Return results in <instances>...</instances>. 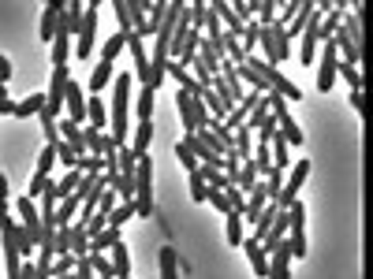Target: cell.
<instances>
[{
    "instance_id": "cell-42",
    "label": "cell",
    "mask_w": 373,
    "mask_h": 279,
    "mask_svg": "<svg viewBox=\"0 0 373 279\" xmlns=\"http://www.w3.org/2000/svg\"><path fill=\"white\" fill-rule=\"evenodd\" d=\"M131 216H135V205H131V202H119V205L109 212V228H124Z\"/></svg>"
},
{
    "instance_id": "cell-49",
    "label": "cell",
    "mask_w": 373,
    "mask_h": 279,
    "mask_svg": "<svg viewBox=\"0 0 373 279\" xmlns=\"http://www.w3.org/2000/svg\"><path fill=\"white\" fill-rule=\"evenodd\" d=\"M75 272V257L68 254V257H57L52 261V279H60V275H71Z\"/></svg>"
},
{
    "instance_id": "cell-27",
    "label": "cell",
    "mask_w": 373,
    "mask_h": 279,
    "mask_svg": "<svg viewBox=\"0 0 373 279\" xmlns=\"http://www.w3.org/2000/svg\"><path fill=\"white\" fill-rule=\"evenodd\" d=\"M135 112H138V123H150L153 119V89L142 86L138 97H135Z\"/></svg>"
},
{
    "instance_id": "cell-52",
    "label": "cell",
    "mask_w": 373,
    "mask_h": 279,
    "mask_svg": "<svg viewBox=\"0 0 373 279\" xmlns=\"http://www.w3.org/2000/svg\"><path fill=\"white\" fill-rule=\"evenodd\" d=\"M112 11H116V23H119V30H124V34H131V19H127V0H116V4H112Z\"/></svg>"
},
{
    "instance_id": "cell-57",
    "label": "cell",
    "mask_w": 373,
    "mask_h": 279,
    "mask_svg": "<svg viewBox=\"0 0 373 279\" xmlns=\"http://www.w3.org/2000/svg\"><path fill=\"white\" fill-rule=\"evenodd\" d=\"M348 97H351V108L362 112V93H348Z\"/></svg>"
},
{
    "instance_id": "cell-15",
    "label": "cell",
    "mask_w": 373,
    "mask_h": 279,
    "mask_svg": "<svg viewBox=\"0 0 373 279\" xmlns=\"http://www.w3.org/2000/svg\"><path fill=\"white\" fill-rule=\"evenodd\" d=\"M343 30H348V37H351V45L358 49V52H362V8H355V11H348V16H343Z\"/></svg>"
},
{
    "instance_id": "cell-22",
    "label": "cell",
    "mask_w": 373,
    "mask_h": 279,
    "mask_svg": "<svg viewBox=\"0 0 373 279\" xmlns=\"http://www.w3.org/2000/svg\"><path fill=\"white\" fill-rule=\"evenodd\" d=\"M232 138H235V156H239V164L250 161V149H254V135H250L247 127H235Z\"/></svg>"
},
{
    "instance_id": "cell-7",
    "label": "cell",
    "mask_w": 373,
    "mask_h": 279,
    "mask_svg": "<svg viewBox=\"0 0 373 279\" xmlns=\"http://www.w3.org/2000/svg\"><path fill=\"white\" fill-rule=\"evenodd\" d=\"M64 104H68V119H71V123L83 127V123H86V97H83V86H78L75 78H68V89H64Z\"/></svg>"
},
{
    "instance_id": "cell-26",
    "label": "cell",
    "mask_w": 373,
    "mask_h": 279,
    "mask_svg": "<svg viewBox=\"0 0 373 279\" xmlns=\"http://www.w3.org/2000/svg\"><path fill=\"white\" fill-rule=\"evenodd\" d=\"M165 11H168V4H165V0H153V4H150V16H146V26L138 30V37H146V34H157V26H161Z\"/></svg>"
},
{
    "instance_id": "cell-25",
    "label": "cell",
    "mask_w": 373,
    "mask_h": 279,
    "mask_svg": "<svg viewBox=\"0 0 373 279\" xmlns=\"http://www.w3.org/2000/svg\"><path fill=\"white\" fill-rule=\"evenodd\" d=\"M269 153H273V168L288 171V164H291V145H288L284 138H280V135L269 142Z\"/></svg>"
},
{
    "instance_id": "cell-13",
    "label": "cell",
    "mask_w": 373,
    "mask_h": 279,
    "mask_svg": "<svg viewBox=\"0 0 373 279\" xmlns=\"http://www.w3.org/2000/svg\"><path fill=\"white\" fill-rule=\"evenodd\" d=\"M176 112H179V119H183V127H186V135H198V119H194V104H191V93H183V89H176Z\"/></svg>"
},
{
    "instance_id": "cell-37",
    "label": "cell",
    "mask_w": 373,
    "mask_h": 279,
    "mask_svg": "<svg viewBox=\"0 0 373 279\" xmlns=\"http://www.w3.org/2000/svg\"><path fill=\"white\" fill-rule=\"evenodd\" d=\"M83 142H86V156H105V135L101 130L83 127Z\"/></svg>"
},
{
    "instance_id": "cell-59",
    "label": "cell",
    "mask_w": 373,
    "mask_h": 279,
    "mask_svg": "<svg viewBox=\"0 0 373 279\" xmlns=\"http://www.w3.org/2000/svg\"><path fill=\"white\" fill-rule=\"evenodd\" d=\"M4 97H8V86H4V82H0V101H4Z\"/></svg>"
},
{
    "instance_id": "cell-47",
    "label": "cell",
    "mask_w": 373,
    "mask_h": 279,
    "mask_svg": "<svg viewBox=\"0 0 373 279\" xmlns=\"http://www.w3.org/2000/svg\"><path fill=\"white\" fill-rule=\"evenodd\" d=\"M52 149H57V161H60V164H68V168H75V164H78V153L71 149L68 142H57Z\"/></svg>"
},
{
    "instance_id": "cell-29",
    "label": "cell",
    "mask_w": 373,
    "mask_h": 279,
    "mask_svg": "<svg viewBox=\"0 0 373 279\" xmlns=\"http://www.w3.org/2000/svg\"><path fill=\"white\" fill-rule=\"evenodd\" d=\"M250 16H254L261 26H269L276 19V0H250Z\"/></svg>"
},
{
    "instance_id": "cell-33",
    "label": "cell",
    "mask_w": 373,
    "mask_h": 279,
    "mask_svg": "<svg viewBox=\"0 0 373 279\" xmlns=\"http://www.w3.org/2000/svg\"><path fill=\"white\" fill-rule=\"evenodd\" d=\"M186 19H191V26L198 34H202V26H206V19H209V4H202V0H191L186 4Z\"/></svg>"
},
{
    "instance_id": "cell-9",
    "label": "cell",
    "mask_w": 373,
    "mask_h": 279,
    "mask_svg": "<svg viewBox=\"0 0 373 279\" xmlns=\"http://www.w3.org/2000/svg\"><path fill=\"white\" fill-rule=\"evenodd\" d=\"M239 246L247 249V257H250V268H254V275H258V279H265V275H269V254H265V249H261V242H258L254 235H250V238H243V242H239Z\"/></svg>"
},
{
    "instance_id": "cell-18",
    "label": "cell",
    "mask_w": 373,
    "mask_h": 279,
    "mask_svg": "<svg viewBox=\"0 0 373 279\" xmlns=\"http://www.w3.org/2000/svg\"><path fill=\"white\" fill-rule=\"evenodd\" d=\"M116 242H124V238H119V228H105L97 235H90V254H105V249H112Z\"/></svg>"
},
{
    "instance_id": "cell-17",
    "label": "cell",
    "mask_w": 373,
    "mask_h": 279,
    "mask_svg": "<svg viewBox=\"0 0 373 279\" xmlns=\"http://www.w3.org/2000/svg\"><path fill=\"white\" fill-rule=\"evenodd\" d=\"M258 182H261V175H258V168H254V164H250V161L239 164V175H235V190H239V194H250Z\"/></svg>"
},
{
    "instance_id": "cell-21",
    "label": "cell",
    "mask_w": 373,
    "mask_h": 279,
    "mask_svg": "<svg viewBox=\"0 0 373 279\" xmlns=\"http://www.w3.org/2000/svg\"><path fill=\"white\" fill-rule=\"evenodd\" d=\"M112 275H116V279H127V275H131V254H127L124 242L112 246Z\"/></svg>"
},
{
    "instance_id": "cell-24",
    "label": "cell",
    "mask_w": 373,
    "mask_h": 279,
    "mask_svg": "<svg viewBox=\"0 0 373 279\" xmlns=\"http://www.w3.org/2000/svg\"><path fill=\"white\" fill-rule=\"evenodd\" d=\"M343 16H348V11H343L340 4H336V8H328V16H321V42H332V34L340 30Z\"/></svg>"
},
{
    "instance_id": "cell-45",
    "label": "cell",
    "mask_w": 373,
    "mask_h": 279,
    "mask_svg": "<svg viewBox=\"0 0 373 279\" xmlns=\"http://www.w3.org/2000/svg\"><path fill=\"white\" fill-rule=\"evenodd\" d=\"M49 186H52V182H49V175H34L30 182H26V194H23V197H30V202H37V197H42V194L49 190Z\"/></svg>"
},
{
    "instance_id": "cell-16",
    "label": "cell",
    "mask_w": 373,
    "mask_h": 279,
    "mask_svg": "<svg viewBox=\"0 0 373 279\" xmlns=\"http://www.w3.org/2000/svg\"><path fill=\"white\" fill-rule=\"evenodd\" d=\"M78 209H83V202L71 194V197H60V205H57V223L60 228H71V223L78 220Z\"/></svg>"
},
{
    "instance_id": "cell-58",
    "label": "cell",
    "mask_w": 373,
    "mask_h": 279,
    "mask_svg": "<svg viewBox=\"0 0 373 279\" xmlns=\"http://www.w3.org/2000/svg\"><path fill=\"white\" fill-rule=\"evenodd\" d=\"M0 202H8V179H4V171H0Z\"/></svg>"
},
{
    "instance_id": "cell-14",
    "label": "cell",
    "mask_w": 373,
    "mask_h": 279,
    "mask_svg": "<svg viewBox=\"0 0 373 279\" xmlns=\"http://www.w3.org/2000/svg\"><path fill=\"white\" fill-rule=\"evenodd\" d=\"M64 4H68V0H52L42 11V42H49V45H52V34H57V19H60Z\"/></svg>"
},
{
    "instance_id": "cell-43",
    "label": "cell",
    "mask_w": 373,
    "mask_h": 279,
    "mask_svg": "<svg viewBox=\"0 0 373 279\" xmlns=\"http://www.w3.org/2000/svg\"><path fill=\"white\" fill-rule=\"evenodd\" d=\"M172 153H176V161H179L186 171H198V156L186 149V142H176V145H172Z\"/></svg>"
},
{
    "instance_id": "cell-46",
    "label": "cell",
    "mask_w": 373,
    "mask_h": 279,
    "mask_svg": "<svg viewBox=\"0 0 373 279\" xmlns=\"http://www.w3.org/2000/svg\"><path fill=\"white\" fill-rule=\"evenodd\" d=\"M52 164H57V149H52V145H45L42 156H37V171H34V175H49Z\"/></svg>"
},
{
    "instance_id": "cell-36",
    "label": "cell",
    "mask_w": 373,
    "mask_h": 279,
    "mask_svg": "<svg viewBox=\"0 0 373 279\" xmlns=\"http://www.w3.org/2000/svg\"><path fill=\"white\" fill-rule=\"evenodd\" d=\"M86 264H90V272L97 275V279H116V275H112V261L105 257V254H90Z\"/></svg>"
},
{
    "instance_id": "cell-53",
    "label": "cell",
    "mask_w": 373,
    "mask_h": 279,
    "mask_svg": "<svg viewBox=\"0 0 373 279\" xmlns=\"http://www.w3.org/2000/svg\"><path fill=\"white\" fill-rule=\"evenodd\" d=\"M206 202L217 209V212H232V205H228V197H224V190H209V194H206Z\"/></svg>"
},
{
    "instance_id": "cell-34",
    "label": "cell",
    "mask_w": 373,
    "mask_h": 279,
    "mask_svg": "<svg viewBox=\"0 0 373 279\" xmlns=\"http://www.w3.org/2000/svg\"><path fill=\"white\" fill-rule=\"evenodd\" d=\"M78 182H83V171H78V168H68V175H64L60 182H52V186H57V197H71Z\"/></svg>"
},
{
    "instance_id": "cell-35",
    "label": "cell",
    "mask_w": 373,
    "mask_h": 279,
    "mask_svg": "<svg viewBox=\"0 0 373 279\" xmlns=\"http://www.w3.org/2000/svg\"><path fill=\"white\" fill-rule=\"evenodd\" d=\"M146 16H150V4H138V0H127V19H131V30H142L146 26Z\"/></svg>"
},
{
    "instance_id": "cell-51",
    "label": "cell",
    "mask_w": 373,
    "mask_h": 279,
    "mask_svg": "<svg viewBox=\"0 0 373 279\" xmlns=\"http://www.w3.org/2000/svg\"><path fill=\"white\" fill-rule=\"evenodd\" d=\"M116 205H119V197H116L112 190H105V194H101V202H97V209H93V212H101V216L109 220V212H112Z\"/></svg>"
},
{
    "instance_id": "cell-8",
    "label": "cell",
    "mask_w": 373,
    "mask_h": 279,
    "mask_svg": "<svg viewBox=\"0 0 373 279\" xmlns=\"http://www.w3.org/2000/svg\"><path fill=\"white\" fill-rule=\"evenodd\" d=\"M265 279H291V249H288V238L269 254V275H265Z\"/></svg>"
},
{
    "instance_id": "cell-40",
    "label": "cell",
    "mask_w": 373,
    "mask_h": 279,
    "mask_svg": "<svg viewBox=\"0 0 373 279\" xmlns=\"http://www.w3.org/2000/svg\"><path fill=\"white\" fill-rule=\"evenodd\" d=\"M52 254L57 257H68L71 254V228H57V235H52Z\"/></svg>"
},
{
    "instance_id": "cell-11",
    "label": "cell",
    "mask_w": 373,
    "mask_h": 279,
    "mask_svg": "<svg viewBox=\"0 0 373 279\" xmlns=\"http://www.w3.org/2000/svg\"><path fill=\"white\" fill-rule=\"evenodd\" d=\"M150 142H153V119H150V123H138L135 130H131L127 149L135 153V156H146V149H150Z\"/></svg>"
},
{
    "instance_id": "cell-48",
    "label": "cell",
    "mask_w": 373,
    "mask_h": 279,
    "mask_svg": "<svg viewBox=\"0 0 373 279\" xmlns=\"http://www.w3.org/2000/svg\"><path fill=\"white\" fill-rule=\"evenodd\" d=\"M288 249H291V257H306V231H291Z\"/></svg>"
},
{
    "instance_id": "cell-3",
    "label": "cell",
    "mask_w": 373,
    "mask_h": 279,
    "mask_svg": "<svg viewBox=\"0 0 373 279\" xmlns=\"http://www.w3.org/2000/svg\"><path fill=\"white\" fill-rule=\"evenodd\" d=\"M97 0H93V4L83 11V23H78V30H75V56L78 60H90V52H93V45H97Z\"/></svg>"
},
{
    "instance_id": "cell-6",
    "label": "cell",
    "mask_w": 373,
    "mask_h": 279,
    "mask_svg": "<svg viewBox=\"0 0 373 279\" xmlns=\"http://www.w3.org/2000/svg\"><path fill=\"white\" fill-rule=\"evenodd\" d=\"M336 68H340V52H336L332 42H325V49H321V71H317V89H321V93H328L332 82H336Z\"/></svg>"
},
{
    "instance_id": "cell-31",
    "label": "cell",
    "mask_w": 373,
    "mask_h": 279,
    "mask_svg": "<svg viewBox=\"0 0 373 279\" xmlns=\"http://www.w3.org/2000/svg\"><path fill=\"white\" fill-rule=\"evenodd\" d=\"M280 186H284V171H280V168H269V175H265V182H261V190H265V197H269V205H276Z\"/></svg>"
},
{
    "instance_id": "cell-1",
    "label": "cell",
    "mask_w": 373,
    "mask_h": 279,
    "mask_svg": "<svg viewBox=\"0 0 373 279\" xmlns=\"http://www.w3.org/2000/svg\"><path fill=\"white\" fill-rule=\"evenodd\" d=\"M127 108H131V75H116V82H112V119H109V127H112L109 138L116 145H127V138H131Z\"/></svg>"
},
{
    "instance_id": "cell-50",
    "label": "cell",
    "mask_w": 373,
    "mask_h": 279,
    "mask_svg": "<svg viewBox=\"0 0 373 279\" xmlns=\"http://www.w3.org/2000/svg\"><path fill=\"white\" fill-rule=\"evenodd\" d=\"M206 194H209V186L202 182V175H198V171H191V197H194L198 205H202V202H206Z\"/></svg>"
},
{
    "instance_id": "cell-4",
    "label": "cell",
    "mask_w": 373,
    "mask_h": 279,
    "mask_svg": "<svg viewBox=\"0 0 373 279\" xmlns=\"http://www.w3.org/2000/svg\"><path fill=\"white\" fill-rule=\"evenodd\" d=\"M306 179H310V161H295V168H291V175H284V186H280L276 209H288L291 202H295Z\"/></svg>"
},
{
    "instance_id": "cell-2",
    "label": "cell",
    "mask_w": 373,
    "mask_h": 279,
    "mask_svg": "<svg viewBox=\"0 0 373 279\" xmlns=\"http://www.w3.org/2000/svg\"><path fill=\"white\" fill-rule=\"evenodd\" d=\"M135 216H153V161L138 156L135 168Z\"/></svg>"
},
{
    "instance_id": "cell-60",
    "label": "cell",
    "mask_w": 373,
    "mask_h": 279,
    "mask_svg": "<svg viewBox=\"0 0 373 279\" xmlns=\"http://www.w3.org/2000/svg\"><path fill=\"white\" fill-rule=\"evenodd\" d=\"M127 279H131V275H127Z\"/></svg>"
},
{
    "instance_id": "cell-28",
    "label": "cell",
    "mask_w": 373,
    "mask_h": 279,
    "mask_svg": "<svg viewBox=\"0 0 373 279\" xmlns=\"http://www.w3.org/2000/svg\"><path fill=\"white\" fill-rule=\"evenodd\" d=\"M198 175H202V182L209 186V190H232L228 175H224V171H217V168H202V164H198Z\"/></svg>"
},
{
    "instance_id": "cell-12",
    "label": "cell",
    "mask_w": 373,
    "mask_h": 279,
    "mask_svg": "<svg viewBox=\"0 0 373 279\" xmlns=\"http://www.w3.org/2000/svg\"><path fill=\"white\" fill-rule=\"evenodd\" d=\"M86 123H90V130H105L109 127V108H105V101L101 97H86Z\"/></svg>"
},
{
    "instance_id": "cell-41",
    "label": "cell",
    "mask_w": 373,
    "mask_h": 279,
    "mask_svg": "<svg viewBox=\"0 0 373 279\" xmlns=\"http://www.w3.org/2000/svg\"><path fill=\"white\" fill-rule=\"evenodd\" d=\"M243 238H247V235H243V212L232 209V212H228V242H232V246H239Z\"/></svg>"
},
{
    "instance_id": "cell-30",
    "label": "cell",
    "mask_w": 373,
    "mask_h": 279,
    "mask_svg": "<svg viewBox=\"0 0 373 279\" xmlns=\"http://www.w3.org/2000/svg\"><path fill=\"white\" fill-rule=\"evenodd\" d=\"M124 49H127V34L119 30V34H112L109 42H105V49H101V60H105V63H116V56H119Z\"/></svg>"
},
{
    "instance_id": "cell-5",
    "label": "cell",
    "mask_w": 373,
    "mask_h": 279,
    "mask_svg": "<svg viewBox=\"0 0 373 279\" xmlns=\"http://www.w3.org/2000/svg\"><path fill=\"white\" fill-rule=\"evenodd\" d=\"M317 45H321V11H317V4H314V16H310V23H306V30H302L299 63H306V68H310L314 56H317Z\"/></svg>"
},
{
    "instance_id": "cell-38",
    "label": "cell",
    "mask_w": 373,
    "mask_h": 279,
    "mask_svg": "<svg viewBox=\"0 0 373 279\" xmlns=\"http://www.w3.org/2000/svg\"><path fill=\"white\" fill-rule=\"evenodd\" d=\"M179 261H176V249L172 246H161V279H179Z\"/></svg>"
},
{
    "instance_id": "cell-23",
    "label": "cell",
    "mask_w": 373,
    "mask_h": 279,
    "mask_svg": "<svg viewBox=\"0 0 373 279\" xmlns=\"http://www.w3.org/2000/svg\"><path fill=\"white\" fill-rule=\"evenodd\" d=\"M112 82V63H97V68H93V75H90V93H93V97H101V89L105 86H109Z\"/></svg>"
},
{
    "instance_id": "cell-55",
    "label": "cell",
    "mask_w": 373,
    "mask_h": 279,
    "mask_svg": "<svg viewBox=\"0 0 373 279\" xmlns=\"http://www.w3.org/2000/svg\"><path fill=\"white\" fill-rule=\"evenodd\" d=\"M0 116H16V101H11V97L0 101Z\"/></svg>"
},
{
    "instance_id": "cell-54",
    "label": "cell",
    "mask_w": 373,
    "mask_h": 279,
    "mask_svg": "<svg viewBox=\"0 0 373 279\" xmlns=\"http://www.w3.org/2000/svg\"><path fill=\"white\" fill-rule=\"evenodd\" d=\"M8 78H11V60H8V56H0V82L8 86Z\"/></svg>"
},
{
    "instance_id": "cell-20",
    "label": "cell",
    "mask_w": 373,
    "mask_h": 279,
    "mask_svg": "<svg viewBox=\"0 0 373 279\" xmlns=\"http://www.w3.org/2000/svg\"><path fill=\"white\" fill-rule=\"evenodd\" d=\"M45 108V93H26V97L16 104V119H26V116H37Z\"/></svg>"
},
{
    "instance_id": "cell-44",
    "label": "cell",
    "mask_w": 373,
    "mask_h": 279,
    "mask_svg": "<svg viewBox=\"0 0 373 279\" xmlns=\"http://www.w3.org/2000/svg\"><path fill=\"white\" fill-rule=\"evenodd\" d=\"M336 75H343V78H348V86H351V93H362V75H358V68H351V63H343V60H340V68H336Z\"/></svg>"
},
{
    "instance_id": "cell-19",
    "label": "cell",
    "mask_w": 373,
    "mask_h": 279,
    "mask_svg": "<svg viewBox=\"0 0 373 279\" xmlns=\"http://www.w3.org/2000/svg\"><path fill=\"white\" fill-rule=\"evenodd\" d=\"M269 34H273V49H276V63H284L291 56V37L280 23H269Z\"/></svg>"
},
{
    "instance_id": "cell-39",
    "label": "cell",
    "mask_w": 373,
    "mask_h": 279,
    "mask_svg": "<svg viewBox=\"0 0 373 279\" xmlns=\"http://www.w3.org/2000/svg\"><path fill=\"white\" fill-rule=\"evenodd\" d=\"M71 56V37H52V68H64Z\"/></svg>"
},
{
    "instance_id": "cell-56",
    "label": "cell",
    "mask_w": 373,
    "mask_h": 279,
    "mask_svg": "<svg viewBox=\"0 0 373 279\" xmlns=\"http://www.w3.org/2000/svg\"><path fill=\"white\" fill-rule=\"evenodd\" d=\"M8 220H11V209H8V202H0V231H4Z\"/></svg>"
},
{
    "instance_id": "cell-32",
    "label": "cell",
    "mask_w": 373,
    "mask_h": 279,
    "mask_svg": "<svg viewBox=\"0 0 373 279\" xmlns=\"http://www.w3.org/2000/svg\"><path fill=\"white\" fill-rule=\"evenodd\" d=\"M310 16H314V4H310V0H302L299 11H295V19H291V26H288V37L302 34V30H306V23H310Z\"/></svg>"
},
{
    "instance_id": "cell-10",
    "label": "cell",
    "mask_w": 373,
    "mask_h": 279,
    "mask_svg": "<svg viewBox=\"0 0 373 279\" xmlns=\"http://www.w3.org/2000/svg\"><path fill=\"white\" fill-rule=\"evenodd\" d=\"M258 104H261V93H243V101H239L235 108L224 116V123H228V127H243V123H247V116L254 112Z\"/></svg>"
}]
</instances>
